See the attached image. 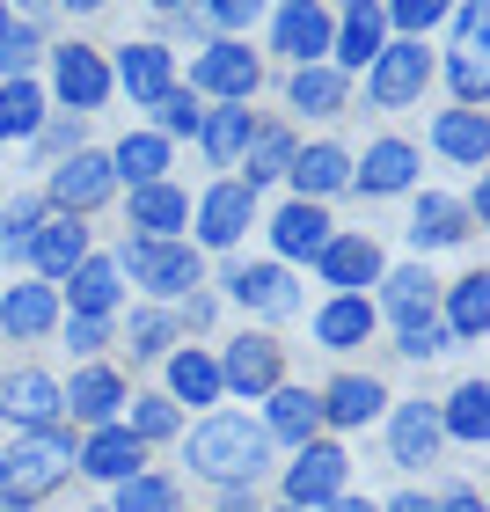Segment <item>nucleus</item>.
Returning <instances> with one entry per match:
<instances>
[{"instance_id": "nucleus-55", "label": "nucleus", "mask_w": 490, "mask_h": 512, "mask_svg": "<svg viewBox=\"0 0 490 512\" xmlns=\"http://www.w3.org/2000/svg\"><path fill=\"white\" fill-rule=\"evenodd\" d=\"M8 30H15V15H8V8H0V37H8Z\"/></svg>"}, {"instance_id": "nucleus-34", "label": "nucleus", "mask_w": 490, "mask_h": 512, "mask_svg": "<svg viewBox=\"0 0 490 512\" xmlns=\"http://www.w3.org/2000/svg\"><path fill=\"white\" fill-rule=\"evenodd\" d=\"M37 125H44V96L30 81H8L0 88V139H30Z\"/></svg>"}, {"instance_id": "nucleus-23", "label": "nucleus", "mask_w": 490, "mask_h": 512, "mask_svg": "<svg viewBox=\"0 0 490 512\" xmlns=\"http://www.w3.org/2000/svg\"><path fill=\"white\" fill-rule=\"evenodd\" d=\"M439 454V410L432 403H403L395 410V461L403 469H417V461Z\"/></svg>"}, {"instance_id": "nucleus-7", "label": "nucleus", "mask_w": 490, "mask_h": 512, "mask_svg": "<svg viewBox=\"0 0 490 512\" xmlns=\"http://www.w3.org/2000/svg\"><path fill=\"white\" fill-rule=\"evenodd\" d=\"M220 388L271 395L278 388V344L271 337H235V344H227V359H220Z\"/></svg>"}, {"instance_id": "nucleus-46", "label": "nucleus", "mask_w": 490, "mask_h": 512, "mask_svg": "<svg viewBox=\"0 0 490 512\" xmlns=\"http://www.w3.org/2000/svg\"><path fill=\"white\" fill-rule=\"evenodd\" d=\"M403 352H410V359H432V352H447V330H439L432 315H410V322H403Z\"/></svg>"}, {"instance_id": "nucleus-18", "label": "nucleus", "mask_w": 490, "mask_h": 512, "mask_svg": "<svg viewBox=\"0 0 490 512\" xmlns=\"http://www.w3.org/2000/svg\"><path fill=\"white\" fill-rule=\"evenodd\" d=\"M315 264H322V278H330V286L352 293V286H366V278L381 271V249H373L366 235H330V249H322Z\"/></svg>"}, {"instance_id": "nucleus-39", "label": "nucleus", "mask_w": 490, "mask_h": 512, "mask_svg": "<svg viewBox=\"0 0 490 512\" xmlns=\"http://www.w3.org/2000/svg\"><path fill=\"white\" fill-rule=\"evenodd\" d=\"M447 315H454V337H483L490 330V278H461Z\"/></svg>"}, {"instance_id": "nucleus-28", "label": "nucleus", "mask_w": 490, "mask_h": 512, "mask_svg": "<svg viewBox=\"0 0 490 512\" xmlns=\"http://www.w3.org/2000/svg\"><path fill=\"white\" fill-rule=\"evenodd\" d=\"M461 235H469V227H461V205L454 198H417V220H410V242L417 249H447V242H461Z\"/></svg>"}, {"instance_id": "nucleus-11", "label": "nucleus", "mask_w": 490, "mask_h": 512, "mask_svg": "<svg viewBox=\"0 0 490 512\" xmlns=\"http://www.w3.org/2000/svg\"><path fill=\"white\" fill-rule=\"evenodd\" d=\"M59 96L74 110H96L110 96V66L88 52V44H59Z\"/></svg>"}, {"instance_id": "nucleus-57", "label": "nucleus", "mask_w": 490, "mask_h": 512, "mask_svg": "<svg viewBox=\"0 0 490 512\" xmlns=\"http://www.w3.org/2000/svg\"><path fill=\"white\" fill-rule=\"evenodd\" d=\"M278 512H300V505H278Z\"/></svg>"}, {"instance_id": "nucleus-50", "label": "nucleus", "mask_w": 490, "mask_h": 512, "mask_svg": "<svg viewBox=\"0 0 490 512\" xmlns=\"http://www.w3.org/2000/svg\"><path fill=\"white\" fill-rule=\"evenodd\" d=\"M205 22H220V30H249V22H256V8H249V0H220V8H198Z\"/></svg>"}, {"instance_id": "nucleus-37", "label": "nucleus", "mask_w": 490, "mask_h": 512, "mask_svg": "<svg viewBox=\"0 0 490 512\" xmlns=\"http://www.w3.org/2000/svg\"><path fill=\"white\" fill-rule=\"evenodd\" d=\"M242 154H249V191L293 169V139H286V132H249V147H242Z\"/></svg>"}, {"instance_id": "nucleus-17", "label": "nucleus", "mask_w": 490, "mask_h": 512, "mask_svg": "<svg viewBox=\"0 0 490 512\" xmlns=\"http://www.w3.org/2000/svg\"><path fill=\"white\" fill-rule=\"evenodd\" d=\"M183 220H191V198L169 191V183H147V191H132V227H139L147 242H169Z\"/></svg>"}, {"instance_id": "nucleus-24", "label": "nucleus", "mask_w": 490, "mask_h": 512, "mask_svg": "<svg viewBox=\"0 0 490 512\" xmlns=\"http://www.w3.org/2000/svg\"><path fill=\"white\" fill-rule=\"evenodd\" d=\"M293 183H300V205H308L322 191H344L352 161H344V147H308V154H293Z\"/></svg>"}, {"instance_id": "nucleus-45", "label": "nucleus", "mask_w": 490, "mask_h": 512, "mask_svg": "<svg viewBox=\"0 0 490 512\" xmlns=\"http://www.w3.org/2000/svg\"><path fill=\"white\" fill-rule=\"evenodd\" d=\"M30 59H37V37L15 22V30L0 37V74H8V81H22V74H30Z\"/></svg>"}, {"instance_id": "nucleus-26", "label": "nucleus", "mask_w": 490, "mask_h": 512, "mask_svg": "<svg viewBox=\"0 0 490 512\" xmlns=\"http://www.w3.org/2000/svg\"><path fill=\"white\" fill-rule=\"evenodd\" d=\"M337 59L344 66H373L381 59V8L359 0V8H344V30H337Z\"/></svg>"}, {"instance_id": "nucleus-5", "label": "nucleus", "mask_w": 490, "mask_h": 512, "mask_svg": "<svg viewBox=\"0 0 490 512\" xmlns=\"http://www.w3.org/2000/svg\"><path fill=\"white\" fill-rule=\"evenodd\" d=\"M330 498H344V454L337 447H300V461L286 469V505L315 512Z\"/></svg>"}, {"instance_id": "nucleus-12", "label": "nucleus", "mask_w": 490, "mask_h": 512, "mask_svg": "<svg viewBox=\"0 0 490 512\" xmlns=\"http://www.w3.org/2000/svg\"><path fill=\"white\" fill-rule=\"evenodd\" d=\"M227 286H235V300H242V308H256V315H293V308H300L293 278L278 271V264H242Z\"/></svg>"}, {"instance_id": "nucleus-9", "label": "nucleus", "mask_w": 490, "mask_h": 512, "mask_svg": "<svg viewBox=\"0 0 490 512\" xmlns=\"http://www.w3.org/2000/svg\"><path fill=\"white\" fill-rule=\"evenodd\" d=\"M110 183H118V176H110V161H103V154H66V161H59V176H52V198L66 205V220H74V213H88V205H103V198H110Z\"/></svg>"}, {"instance_id": "nucleus-14", "label": "nucleus", "mask_w": 490, "mask_h": 512, "mask_svg": "<svg viewBox=\"0 0 490 512\" xmlns=\"http://www.w3.org/2000/svg\"><path fill=\"white\" fill-rule=\"evenodd\" d=\"M278 52L293 66H322V52H330V15L322 8H278Z\"/></svg>"}, {"instance_id": "nucleus-51", "label": "nucleus", "mask_w": 490, "mask_h": 512, "mask_svg": "<svg viewBox=\"0 0 490 512\" xmlns=\"http://www.w3.org/2000/svg\"><path fill=\"white\" fill-rule=\"evenodd\" d=\"M454 88H461V103H476L483 96V66L476 59H454Z\"/></svg>"}, {"instance_id": "nucleus-38", "label": "nucleus", "mask_w": 490, "mask_h": 512, "mask_svg": "<svg viewBox=\"0 0 490 512\" xmlns=\"http://www.w3.org/2000/svg\"><path fill=\"white\" fill-rule=\"evenodd\" d=\"M198 132H205V154H213V161H235V154L249 147V110H242V103H235V110H213Z\"/></svg>"}, {"instance_id": "nucleus-16", "label": "nucleus", "mask_w": 490, "mask_h": 512, "mask_svg": "<svg viewBox=\"0 0 490 512\" xmlns=\"http://www.w3.org/2000/svg\"><path fill=\"white\" fill-rule=\"evenodd\" d=\"M30 256H37V271H44V278H74V271L88 264V227H74V220H52V227H37Z\"/></svg>"}, {"instance_id": "nucleus-53", "label": "nucleus", "mask_w": 490, "mask_h": 512, "mask_svg": "<svg viewBox=\"0 0 490 512\" xmlns=\"http://www.w3.org/2000/svg\"><path fill=\"white\" fill-rule=\"evenodd\" d=\"M330 512H373L366 498H330Z\"/></svg>"}, {"instance_id": "nucleus-13", "label": "nucleus", "mask_w": 490, "mask_h": 512, "mask_svg": "<svg viewBox=\"0 0 490 512\" xmlns=\"http://www.w3.org/2000/svg\"><path fill=\"white\" fill-rule=\"evenodd\" d=\"M74 461H81L88 476H103V483H132V476H139V439H132L125 425H103Z\"/></svg>"}, {"instance_id": "nucleus-27", "label": "nucleus", "mask_w": 490, "mask_h": 512, "mask_svg": "<svg viewBox=\"0 0 490 512\" xmlns=\"http://www.w3.org/2000/svg\"><path fill=\"white\" fill-rule=\"evenodd\" d=\"M322 425V403L308 388H271V432L293 439V447H308V432Z\"/></svg>"}, {"instance_id": "nucleus-35", "label": "nucleus", "mask_w": 490, "mask_h": 512, "mask_svg": "<svg viewBox=\"0 0 490 512\" xmlns=\"http://www.w3.org/2000/svg\"><path fill=\"white\" fill-rule=\"evenodd\" d=\"M388 395H381V381H337L330 388V403H322V417H330V425H366L373 410H381Z\"/></svg>"}, {"instance_id": "nucleus-20", "label": "nucleus", "mask_w": 490, "mask_h": 512, "mask_svg": "<svg viewBox=\"0 0 490 512\" xmlns=\"http://www.w3.org/2000/svg\"><path fill=\"white\" fill-rule=\"evenodd\" d=\"M161 169H169V139L161 132H132L118 154H110V176H125L132 191H147V183H161Z\"/></svg>"}, {"instance_id": "nucleus-33", "label": "nucleus", "mask_w": 490, "mask_h": 512, "mask_svg": "<svg viewBox=\"0 0 490 512\" xmlns=\"http://www.w3.org/2000/svg\"><path fill=\"white\" fill-rule=\"evenodd\" d=\"M110 308H118V264L88 256L74 271V315H110Z\"/></svg>"}, {"instance_id": "nucleus-30", "label": "nucleus", "mask_w": 490, "mask_h": 512, "mask_svg": "<svg viewBox=\"0 0 490 512\" xmlns=\"http://www.w3.org/2000/svg\"><path fill=\"white\" fill-rule=\"evenodd\" d=\"M410 176H417V154L403 147V139H381V147L366 154V169H359L366 191H410Z\"/></svg>"}, {"instance_id": "nucleus-22", "label": "nucleus", "mask_w": 490, "mask_h": 512, "mask_svg": "<svg viewBox=\"0 0 490 512\" xmlns=\"http://www.w3.org/2000/svg\"><path fill=\"white\" fill-rule=\"evenodd\" d=\"M271 242L286 256H322V249H330V220H322V205H286V213L271 220Z\"/></svg>"}, {"instance_id": "nucleus-56", "label": "nucleus", "mask_w": 490, "mask_h": 512, "mask_svg": "<svg viewBox=\"0 0 490 512\" xmlns=\"http://www.w3.org/2000/svg\"><path fill=\"white\" fill-rule=\"evenodd\" d=\"M227 512H256V505H249V498H235V505H227Z\"/></svg>"}, {"instance_id": "nucleus-15", "label": "nucleus", "mask_w": 490, "mask_h": 512, "mask_svg": "<svg viewBox=\"0 0 490 512\" xmlns=\"http://www.w3.org/2000/svg\"><path fill=\"white\" fill-rule=\"evenodd\" d=\"M315 337L330 344V352H352V344H366V337H373V300H366V293H337L330 308L315 315Z\"/></svg>"}, {"instance_id": "nucleus-2", "label": "nucleus", "mask_w": 490, "mask_h": 512, "mask_svg": "<svg viewBox=\"0 0 490 512\" xmlns=\"http://www.w3.org/2000/svg\"><path fill=\"white\" fill-rule=\"evenodd\" d=\"M74 469V447H66L59 432H22L8 454H0V491H8V505L22 512L30 498H44L52 483Z\"/></svg>"}, {"instance_id": "nucleus-43", "label": "nucleus", "mask_w": 490, "mask_h": 512, "mask_svg": "<svg viewBox=\"0 0 490 512\" xmlns=\"http://www.w3.org/2000/svg\"><path fill=\"white\" fill-rule=\"evenodd\" d=\"M118 512H176V491L161 476H132L118 483Z\"/></svg>"}, {"instance_id": "nucleus-10", "label": "nucleus", "mask_w": 490, "mask_h": 512, "mask_svg": "<svg viewBox=\"0 0 490 512\" xmlns=\"http://www.w3.org/2000/svg\"><path fill=\"white\" fill-rule=\"evenodd\" d=\"M249 205H256V191H249V183H220V191H205V205H198V235L213 242V249L242 242V227H249Z\"/></svg>"}, {"instance_id": "nucleus-42", "label": "nucleus", "mask_w": 490, "mask_h": 512, "mask_svg": "<svg viewBox=\"0 0 490 512\" xmlns=\"http://www.w3.org/2000/svg\"><path fill=\"white\" fill-rule=\"evenodd\" d=\"M388 308L403 315V322H410V315H432V278H425V271H395V278H388Z\"/></svg>"}, {"instance_id": "nucleus-31", "label": "nucleus", "mask_w": 490, "mask_h": 512, "mask_svg": "<svg viewBox=\"0 0 490 512\" xmlns=\"http://www.w3.org/2000/svg\"><path fill=\"white\" fill-rule=\"evenodd\" d=\"M293 110H308V118L344 110V74H337V66H300V74H293Z\"/></svg>"}, {"instance_id": "nucleus-21", "label": "nucleus", "mask_w": 490, "mask_h": 512, "mask_svg": "<svg viewBox=\"0 0 490 512\" xmlns=\"http://www.w3.org/2000/svg\"><path fill=\"white\" fill-rule=\"evenodd\" d=\"M118 81H125L132 103H161L169 96V52H161V44H132L118 59Z\"/></svg>"}, {"instance_id": "nucleus-44", "label": "nucleus", "mask_w": 490, "mask_h": 512, "mask_svg": "<svg viewBox=\"0 0 490 512\" xmlns=\"http://www.w3.org/2000/svg\"><path fill=\"white\" fill-rule=\"evenodd\" d=\"M154 118H161V132H198V125H205V110H198L191 88H169V96L154 103Z\"/></svg>"}, {"instance_id": "nucleus-19", "label": "nucleus", "mask_w": 490, "mask_h": 512, "mask_svg": "<svg viewBox=\"0 0 490 512\" xmlns=\"http://www.w3.org/2000/svg\"><path fill=\"white\" fill-rule=\"evenodd\" d=\"M118 403H125V388H118V374H110V366H88V374H74V388H59V410L88 417V425H103Z\"/></svg>"}, {"instance_id": "nucleus-8", "label": "nucleus", "mask_w": 490, "mask_h": 512, "mask_svg": "<svg viewBox=\"0 0 490 512\" xmlns=\"http://www.w3.org/2000/svg\"><path fill=\"white\" fill-rule=\"evenodd\" d=\"M191 88H213V96H227V103H249V96H256V59H249V44H213V52L191 66Z\"/></svg>"}, {"instance_id": "nucleus-49", "label": "nucleus", "mask_w": 490, "mask_h": 512, "mask_svg": "<svg viewBox=\"0 0 490 512\" xmlns=\"http://www.w3.org/2000/svg\"><path fill=\"white\" fill-rule=\"evenodd\" d=\"M103 337H110V322H103V315H74V322H66V344H74V352H96Z\"/></svg>"}, {"instance_id": "nucleus-4", "label": "nucleus", "mask_w": 490, "mask_h": 512, "mask_svg": "<svg viewBox=\"0 0 490 512\" xmlns=\"http://www.w3.org/2000/svg\"><path fill=\"white\" fill-rule=\"evenodd\" d=\"M425 81H432L425 44H381V59H373V74H366V96L381 110H403V103L425 96Z\"/></svg>"}, {"instance_id": "nucleus-36", "label": "nucleus", "mask_w": 490, "mask_h": 512, "mask_svg": "<svg viewBox=\"0 0 490 512\" xmlns=\"http://www.w3.org/2000/svg\"><path fill=\"white\" fill-rule=\"evenodd\" d=\"M439 432H454V439H483V432H490V388H483V381H469V388H461L454 403H447Z\"/></svg>"}, {"instance_id": "nucleus-47", "label": "nucleus", "mask_w": 490, "mask_h": 512, "mask_svg": "<svg viewBox=\"0 0 490 512\" xmlns=\"http://www.w3.org/2000/svg\"><path fill=\"white\" fill-rule=\"evenodd\" d=\"M132 352L139 359H154V352H169V315H132Z\"/></svg>"}, {"instance_id": "nucleus-29", "label": "nucleus", "mask_w": 490, "mask_h": 512, "mask_svg": "<svg viewBox=\"0 0 490 512\" xmlns=\"http://www.w3.org/2000/svg\"><path fill=\"white\" fill-rule=\"evenodd\" d=\"M432 139H439V147H447L454 161H469V169H483V154H490V125L476 118V110H447Z\"/></svg>"}, {"instance_id": "nucleus-1", "label": "nucleus", "mask_w": 490, "mask_h": 512, "mask_svg": "<svg viewBox=\"0 0 490 512\" xmlns=\"http://www.w3.org/2000/svg\"><path fill=\"white\" fill-rule=\"evenodd\" d=\"M191 469L205 483H256L271 469V432L249 417H205L191 432Z\"/></svg>"}, {"instance_id": "nucleus-3", "label": "nucleus", "mask_w": 490, "mask_h": 512, "mask_svg": "<svg viewBox=\"0 0 490 512\" xmlns=\"http://www.w3.org/2000/svg\"><path fill=\"white\" fill-rule=\"evenodd\" d=\"M125 271H132V286H147V293H191L205 264H198V249H183V242H147V235H132L125 242Z\"/></svg>"}, {"instance_id": "nucleus-52", "label": "nucleus", "mask_w": 490, "mask_h": 512, "mask_svg": "<svg viewBox=\"0 0 490 512\" xmlns=\"http://www.w3.org/2000/svg\"><path fill=\"white\" fill-rule=\"evenodd\" d=\"M439 512H483V505H476L469 491H454V498H447V505H439Z\"/></svg>"}, {"instance_id": "nucleus-6", "label": "nucleus", "mask_w": 490, "mask_h": 512, "mask_svg": "<svg viewBox=\"0 0 490 512\" xmlns=\"http://www.w3.org/2000/svg\"><path fill=\"white\" fill-rule=\"evenodd\" d=\"M0 417L22 432H52V417H59V381L52 374H8L0 381Z\"/></svg>"}, {"instance_id": "nucleus-40", "label": "nucleus", "mask_w": 490, "mask_h": 512, "mask_svg": "<svg viewBox=\"0 0 490 512\" xmlns=\"http://www.w3.org/2000/svg\"><path fill=\"white\" fill-rule=\"evenodd\" d=\"M37 220H44V198H15L8 213H0V249H8V256H30Z\"/></svg>"}, {"instance_id": "nucleus-48", "label": "nucleus", "mask_w": 490, "mask_h": 512, "mask_svg": "<svg viewBox=\"0 0 490 512\" xmlns=\"http://www.w3.org/2000/svg\"><path fill=\"white\" fill-rule=\"evenodd\" d=\"M176 432V410L169 403H139L132 410V439H169Z\"/></svg>"}, {"instance_id": "nucleus-54", "label": "nucleus", "mask_w": 490, "mask_h": 512, "mask_svg": "<svg viewBox=\"0 0 490 512\" xmlns=\"http://www.w3.org/2000/svg\"><path fill=\"white\" fill-rule=\"evenodd\" d=\"M388 512H432V505H425V498H395Z\"/></svg>"}, {"instance_id": "nucleus-32", "label": "nucleus", "mask_w": 490, "mask_h": 512, "mask_svg": "<svg viewBox=\"0 0 490 512\" xmlns=\"http://www.w3.org/2000/svg\"><path fill=\"white\" fill-rule=\"evenodd\" d=\"M169 388L183 395V403H220V359L176 352V359H169Z\"/></svg>"}, {"instance_id": "nucleus-25", "label": "nucleus", "mask_w": 490, "mask_h": 512, "mask_svg": "<svg viewBox=\"0 0 490 512\" xmlns=\"http://www.w3.org/2000/svg\"><path fill=\"white\" fill-rule=\"evenodd\" d=\"M0 322H8V337H44V330L59 322L52 286H15L8 300H0Z\"/></svg>"}, {"instance_id": "nucleus-41", "label": "nucleus", "mask_w": 490, "mask_h": 512, "mask_svg": "<svg viewBox=\"0 0 490 512\" xmlns=\"http://www.w3.org/2000/svg\"><path fill=\"white\" fill-rule=\"evenodd\" d=\"M381 22H395V30H403V44H417L425 30H439V22H447V8H439V0H395V8H381Z\"/></svg>"}]
</instances>
